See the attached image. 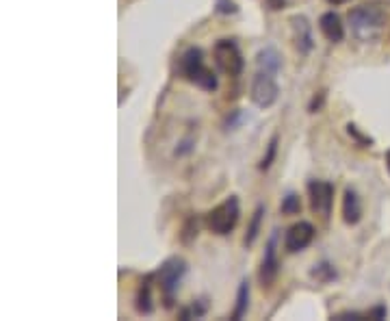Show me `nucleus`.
<instances>
[{"instance_id": "obj_1", "label": "nucleus", "mask_w": 390, "mask_h": 321, "mask_svg": "<svg viewBox=\"0 0 390 321\" xmlns=\"http://www.w3.org/2000/svg\"><path fill=\"white\" fill-rule=\"evenodd\" d=\"M347 20L352 24V33L356 39H360V42H375L386 31L388 9L379 0H371V3L354 7L347 13Z\"/></svg>"}, {"instance_id": "obj_2", "label": "nucleus", "mask_w": 390, "mask_h": 321, "mask_svg": "<svg viewBox=\"0 0 390 321\" xmlns=\"http://www.w3.org/2000/svg\"><path fill=\"white\" fill-rule=\"evenodd\" d=\"M180 74L183 78H187L189 83H193L195 87L204 89V92H215L217 89V76L215 72L204 63V55L200 48H187L180 57Z\"/></svg>"}, {"instance_id": "obj_3", "label": "nucleus", "mask_w": 390, "mask_h": 321, "mask_svg": "<svg viewBox=\"0 0 390 321\" xmlns=\"http://www.w3.org/2000/svg\"><path fill=\"white\" fill-rule=\"evenodd\" d=\"M187 273V261L180 259V256H171L167 259L158 271L154 273L156 278V285L163 293V300H165V306L171 308L173 306V298H176L178 289H180V283H183V278Z\"/></svg>"}, {"instance_id": "obj_4", "label": "nucleus", "mask_w": 390, "mask_h": 321, "mask_svg": "<svg viewBox=\"0 0 390 321\" xmlns=\"http://www.w3.org/2000/svg\"><path fill=\"white\" fill-rule=\"evenodd\" d=\"M239 217H241V205H239V197L237 195H230L226 197L222 205H217L212 211H208L206 215V226L210 232L220 234V236H226L230 234L237 224H239Z\"/></svg>"}, {"instance_id": "obj_5", "label": "nucleus", "mask_w": 390, "mask_h": 321, "mask_svg": "<svg viewBox=\"0 0 390 321\" xmlns=\"http://www.w3.org/2000/svg\"><path fill=\"white\" fill-rule=\"evenodd\" d=\"M212 57L217 67L228 76H239L245 67V59L232 39H220V42L212 46Z\"/></svg>"}, {"instance_id": "obj_6", "label": "nucleus", "mask_w": 390, "mask_h": 321, "mask_svg": "<svg viewBox=\"0 0 390 321\" xmlns=\"http://www.w3.org/2000/svg\"><path fill=\"white\" fill-rule=\"evenodd\" d=\"M280 96V87L276 83V74L271 72H256L254 80H251V89H249V98L256 107L260 109H269L276 104Z\"/></svg>"}, {"instance_id": "obj_7", "label": "nucleus", "mask_w": 390, "mask_h": 321, "mask_svg": "<svg viewBox=\"0 0 390 321\" xmlns=\"http://www.w3.org/2000/svg\"><path fill=\"white\" fill-rule=\"evenodd\" d=\"M308 195H310L313 213L327 219L332 215V205H334V185L327 180H310Z\"/></svg>"}, {"instance_id": "obj_8", "label": "nucleus", "mask_w": 390, "mask_h": 321, "mask_svg": "<svg viewBox=\"0 0 390 321\" xmlns=\"http://www.w3.org/2000/svg\"><path fill=\"white\" fill-rule=\"evenodd\" d=\"M278 232H273L267 241V248H265V256L263 263H260V271H258V280H260V287L265 291H269L276 285V278L280 273V261H278Z\"/></svg>"}, {"instance_id": "obj_9", "label": "nucleus", "mask_w": 390, "mask_h": 321, "mask_svg": "<svg viewBox=\"0 0 390 321\" xmlns=\"http://www.w3.org/2000/svg\"><path fill=\"white\" fill-rule=\"evenodd\" d=\"M315 234H317V230H315V226L310 222H297V224H293L286 230V234H284V248H286V252L297 254L301 250H306L313 244Z\"/></svg>"}, {"instance_id": "obj_10", "label": "nucleus", "mask_w": 390, "mask_h": 321, "mask_svg": "<svg viewBox=\"0 0 390 321\" xmlns=\"http://www.w3.org/2000/svg\"><path fill=\"white\" fill-rule=\"evenodd\" d=\"M291 31H293V44H295L297 53L306 57L315 46L310 20L306 16H293L291 18Z\"/></svg>"}, {"instance_id": "obj_11", "label": "nucleus", "mask_w": 390, "mask_h": 321, "mask_svg": "<svg viewBox=\"0 0 390 321\" xmlns=\"http://www.w3.org/2000/svg\"><path fill=\"white\" fill-rule=\"evenodd\" d=\"M342 219L347 226H356L362 219V202L356 193V189L347 187L342 195Z\"/></svg>"}, {"instance_id": "obj_12", "label": "nucleus", "mask_w": 390, "mask_h": 321, "mask_svg": "<svg viewBox=\"0 0 390 321\" xmlns=\"http://www.w3.org/2000/svg\"><path fill=\"white\" fill-rule=\"evenodd\" d=\"M319 31L323 33V37L327 39V42L332 44H338L342 42V37H345V26L338 18V13L334 11H327L319 18Z\"/></svg>"}, {"instance_id": "obj_13", "label": "nucleus", "mask_w": 390, "mask_h": 321, "mask_svg": "<svg viewBox=\"0 0 390 321\" xmlns=\"http://www.w3.org/2000/svg\"><path fill=\"white\" fill-rule=\"evenodd\" d=\"M152 278L154 276H146L141 287L137 289L135 308H137L139 315H152V310H154V302H152Z\"/></svg>"}, {"instance_id": "obj_14", "label": "nucleus", "mask_w": 390, "mask_h": 321, "mask_svg": "<svg viewBox=\"0 0 390 321\" xmlns=\"http://www.w3.org/2000/svg\"><path fill=\"white\" fill-rule=\"evenodd\" d=\"M256 63H258V67L263 70V72L278 74L282 70V55L276 48L267 46V48H263V50L256 55Z\"/></svg>"}, {"instance_id": "obj_15", "label": "nucleus", "mask_w": 390, "mask_h": 321, "mask_svg": "<svg viewBox=\"0 0 390 321\" xmlns=\"http://www.w3.org/2000/svg\"><path fill=\"white\" fill-rule=\"evenodd\" d=\"M263 217H265V207L260 205V207H256V211H254V215L249 219V226H247V232H245V239H243L245 248H251L256 244V239L260 234V224H263Z\"/></svg>"}, {"instance_id": "obj_16", "label": "nucleus", "mask_w": 390, "mask_h": 321, "mask_svg": "<svg viewBox=\"0 0 390 321\" xmlns=\"http://www.w3.org/2000/svg\"><path fill=\"white\" fill-rule=\"evenodd\" d=\"M247 308H249V283L247 280H241L239 291H237V304L232 310V319H243L247 315Z\"/></svg>"}, {"instance_id": "obj_17", "label": "nucleus", "mask_w": 390, "mask_h": 321, "mask_svg": "<svg viewBox=\"0 0 390 321\" xmlns=\"http://www.w3.org/2000/svg\"><path fill=\"white\" fill-rule=\"evenodd\" d=\"M310 276L317 280V283H321V285H330V283H334V280L338 278V271H336V267L332 263L323 261V263H317L313 267Z\"/></svg>"}, {"instance_id": "obj_18", "label": "nucleus", "mask_w": 390, "mask_h": 321, "mask_svg": "<svg viewBox=\"0 0 390 321\" xmlns=\"http://www.w3.org/2000/svg\"><path fill=\"white\" fill-rule=\"evenodd\" d=\"M280 211L282 215H299L301 213V200L297 193H286L282 205H280Z\"/></svg>"}, {"instance_id": "obj_19", "label": "nucleus", "mask_w": 390, "mask_h": 321, "mask_svg": "<svg viewBox=\"0 0 390 321\" xmlns=\"http://www.w3.org/2000/svg\"><path fill=\"white\" fill-rule=\"evenodd\" d=\"M276 152H278V135H273L271 141L267 143V152H265V156H263V160H260L258 168L263 170V172H267L271 168V163L276 160Z\"/></svg>"}, {"instance_id": "obj_20", "label": "nucleus", "mask_w": 390, "mask_h": 321, "mask_svg": "<svg viewBox=\"0 0 390 321\" xmlns=\"http://www.w3.org/2000/svg\"><path fill=\"white\" fill-rule=\"evenodd\" d=\"M195 236H197V217H189V219H187V224L183 226L180 241H183L185 246H189Z\"/></svg>"}, {"instance_id": "obj_21", "label": "nucleus", "mask_w": 390, "mask_h": 321, "mask_svg": "<svg viewBox=\"0 0 390 321\" xmlns=\"http://www.w3.org/2000/svg\"><path fill=\"white\" fill-rule=\"evenodd\" d=\"M202 300H197V302H193L191 306H187V308H183L180 310V319H197V317H202L204 312H206V304H200Z\"/></svg>"}, {"instance_id": "obj_22", "label": "nucleus", "mask_w": 390, "mask_h": 321, "mask_svg": "<svg viewBox=\"0 0 390 321\" xmlns=\"http://www.w3.org/2000/svg\"><path fill=\"white\" fill-rule=\"evenodd\" d=\"M215 9L217 13H239V5L234 3V0H215Z\"/></svg>"}, {"instance_id": "obj_23", "label": "nucleus", "mask_w": 390, "mask_h": 321, "mask_svg": "<svg viewBox=\"0 0 390 321\" xmlns=\"http://www.w3.org/2000/svg\"><path fill=\"white\" fill-rule=\"evenodd\" d=\"M347 133H350V135L360 143V146H371V143H373V139H371L369 135H362V133L358 131V126H356V124H347Z\"/></svg>"}, {"instance_id": "obj_24", "label": "nucleus", "mask_w": 390, "mask_h": 321, "mask_svg": "<svg viewBox=\"0 0 390 321\" xmlns=\"http://www.w3.org/2000/svg\"><path fill=\"white\" fill-rule=\"evenodd\" d=\"M332 319H338V321H345V319L360 321V319H369V315H367V312H356V310H345V312H338V315H334Z\"/></svg>"}, {"instance_id": "obj_25", "label": "nucleus", "mask_w": 390, "mask_h": 321, "mask_svg": "<svg viewBox=\"0 0 390 321\" xmlns=\"http://www.w3.org/2000/svg\"><path fill=\"white\" fill-rule=\"evenodd\" d=\"M367 315H369V319H386V317H388V308H386L384 304H379V306L371 308Z\"/></svg>"}, {"instance_id": "obj_26", "label": "nucleus", "mask_w": 390, "mask_h": 321, "mask_svg": "<svg viewBox=\"0 0 390 321\" xmlns=\"http://www.w3.org/2000/svg\"><path fill=\"white\" fill-rule=\"evenodd\" d=\"M323 100H325V94H323V92H321L319 96H315V98H313V102H310V113H317V111L321 109Z\"/></svg>"}, {"instance_id": "obj_27", "label": "nucleus", "mask_w": 390, "mask_h": 321, "mask_svg": "<svg viewBox=\"0 0 390 321\" xmlns=\"http://www.w3.org/2000/svg\"><path fill=\"white\" fill-rule=\"evenodd\" d=\"M265 3H267V7H269L271 11H282L284 5H286V0H265Z\"/></svg>"}, {"instance_id": "obj_28", "label": "nucleus", "mask_w": 390, "mask_h": 321, "mask_svg": "<svg viewBox=\"0 0 390 321\" xmlns=\"http://www.w3.org/2000/svg\"><path fill=\"white\" fill-rule=\"evenodd\" d=\"M330 5H334V7H338V5H345V3H350V0H327Z\"/></svg>"}, {"instance_id": "obj_29", "label": "nucleus", "mask_w": 390, "mask_h": 321, "mask_svg": "<svg viewBox=\"0 0 390 321\" xmlns=\"http://www.w3.org/2000/svg\"><path fill=\"white\" fill-rule=\"evenodd\" d=\"M386 168H388V174H390V150L386 152Z\"/></svg>"}]
</instances>
